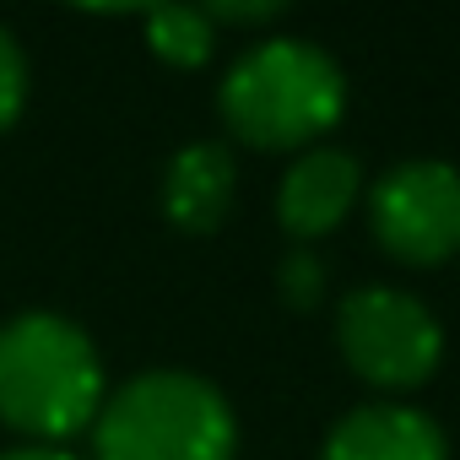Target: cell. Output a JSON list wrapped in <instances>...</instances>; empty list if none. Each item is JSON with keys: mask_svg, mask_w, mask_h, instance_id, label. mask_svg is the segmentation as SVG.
Masks as SVG:
<instances>
[{"mask_svg": "<svg viewBox=\"0 0 460 460\" xmlns=\"http://www.w3.org/2000/svg\"><path fill=\"white\" fill-rule=\"evenodd\" d=\"M374 234L401 261H444L460 250V168L438 157L395 163L374 184Z\"/></svg>", "mask_w": 460, "mask_h": 460, "instance_id": "cell-5", "label": "cell"}, {"mask_svg": "<svg viewBox=\"0 0 460 460\" xmlns=\"http://www.w3.org/2000/svg\"><path fill=\"white\" fill-rule=\"evenodd\" d=\"M98 460H234V411L200 374H136L98 411Z\"/></svg>", "mask_w": 460, "mask_h": 460, "instance_id": "cell-2", "label": "cell"}, {"mask_svg": "<svg viewBox=\"0 0 460 460\" xmlns=\"http://www.w3.org/2000/svg\"><path fill=\"white\" fill-rule=\"evenodd\" d=\"M0 460H76V455H66L55 444H22V449H0Z\"/></svg>", "mask_w": 460, "mask_h": 460, "instance_id": "cell-13", "label": "cell"}, {"mask_svg": "<svg viewBox=\"0 0 460 460\" xmlns=\"http://www.w3.org/2000/svg\"><path fill=\"white\" fill-rule=\"evenodd\" d=\"M28 98V60L12 39V28H0V125H12Z\"/></svg>", "mask_w": 460, "mask_h": 460, "instance_id": "cell-10", "label": "cell"}, {"mask_svg": "<svg viewBox=\"0 0 460 460\" xmlns=\"http://www.w3.org/2000/svg\"><path fill=\"white\" fill-rule=\"evenodd\" d=\"M103 401V368L87 331L33 309L0 325V417L28 433H76Z\"/></svg>", "mask_w": 460, "mask_h": 460, "instance_id": "cell-1", "label": "cell"}, {"mask_svg": "<svg viewBox=\"0 0 460 460\" xmlns=\"http://www.w3.org/2000/svg\"><path fill=\"white\" fill-rule=\"evenodd\" d=\"M320 288H325V266H320L314 255L298 250V255L282 261V293H288V304H314Z\"/></svg>", "mask_w": 460, "mask_h": 460, "instance_id": "cell-11", "label": "cell"}, {"mask_svg": "<svg viewBox=\"0 0 460 460\" xmlns=\"http://www.w3.org/2000/svg\"><path fill=\"white\" fill-rule=\"evenodd\" d=\"M358 157L341 152V146H309L288 173H282V190H277V211L293 234L314 239L325 227H336L358 195Z\"/></svg>", "mask_w": 460, "mask_h": 460, "instance_id": "cell-7", "label": "cell"}, {"mask_svg": "<svg viewBox=\"0 0 460 460\" xmlns=\"http://www.w3.org/2000/svg\"><path fill=\"white\" fill-rule=\"evenodd\" d=\"M146 39L163 60L195 66L211 55V17L206 6H152L146 12Z\"/></svg>", "mask_w": 460, "mask_h": 460, "instance_id": "cell-9", "label": "cell"}, {"mask_svg": "<svg viewBox=\"0 0 460 460\" xmlns=\"http://www.w3.org/2000/svg\"><path fill=\"white\" fill-rule=\"evenodd\" d=\"M277 12H282L277 0H217V6H206L211 22H266Z\"/></svg>", "mask_w": 460, "mask_h": 460, "instance_id": "cell-12", "label": "cell"}, {"mask_svg": "<svg viewBox=\"0 0 460 460\" xmlns=\"http://www.w3.org/2000/svg\"><path fill=\"white\" fill-rule=\"evenodd\" d=\"M234 184H239L234 152L222 141H190L163 168V206L179 227H211L234 206Z\"/></svg>", "mask_w": 460, "mask_h": 460, "instance_id": "cell-8", "label": "cell"}, {"mask_svg": "<svg viewBox=\"0 0 460 460\" xmlns=\"http://www.w3.org/2000/svg\"><path fill=\"white\" fill-rule=\"evenodd\" d=\"M347 103L341 66L309 39H266L250 44L222 76V114L239 136L266 146L309 141L336 125Z\"/></svg>", "mask_w": 460, "mask_h": 460, "instance_id": "cell-3", "label": "cell"}, {"mask_svg": "<svg viewBox=\"0 0 460 460\" xmlns=\"http://www.w3.org/2000/svg\"><path fill=\"white\" fill-rule=\"evenodd\" d=\"M336 336H341L347 363L374 385H417L433 374V363L444 352V331H438L433 309L385 282L341 298Z\"/></svg>", "mask_w": 460, "mask_h": 460, "instance_id": "cell-4", "label": "cell"}, {"mask_svg": "<svg viewBox=\"0 0 460 460\" xmlns=\"http://www.w3.org/2000/svg\"><path fill=\"white\" fill-rule=\"evenodd\" d=\"M320 460H444V433L417 406L374 401V406H352L331 428Z\"/></svg>", "mask_w": 460, "mask_h": 460, "instance_id": "cell-6", "label": "cell"}]
</instances>
